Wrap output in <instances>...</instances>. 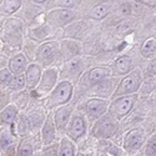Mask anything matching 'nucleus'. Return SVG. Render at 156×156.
<instances>
[{
  "label": "nucleus",
  "instance_id": "8",
  "mask_svg": "<svg viewBox=\"0 0 156 156\" xmlns=\"http://www.w3.org/2000/svg\"><path fill=\"white\" fill-rule=\"evenodd\" d=\"M50 21L58 24V25H64L69 21H71L75 16V14L70 10H65V9H59V10H54L50 12Z\"/></svg>",
  "mask_w": 156,
  "mask_h": 156
},
{
  "label": "nucleus",
  "instance_id": "17",
  "mask_svg": "<svg viewBox=\"0 0 156 156\" xmlns=\"http://www.w3.org/2000/svg\"><path fill=\"white\" fill-rule=\"evenodd\" d=\"M108 73H109V71H108L106 69L96 68V69H94V70L90 71V74H89V80H90V83H91V84H96V83H99L100 80H102L104 77L108 75Z\"/></svg>",
  "mask_w": 156,
  "mask_h": 156
},
{
  "label": "nucleus",
  "instance_id": "19",
  "mask_svg": "<svg viewBox=\"0 0 156 156\" xmlns=\"http://www.w3.org/2000/svg\"><path fill=\"white\" fill-rule=\"evenodd\" d=\"M69 115H70V109H68V108H61V109L58 110L56 116H55V120H56V124H58V126L60 129H62L65 126Z\"/></svg>",
  "mask_w": 156,
  "mask_h": 156
},
{
  "label": "nucleus",
  "instance_id": "27",
  "mask_svg": "<svg viewBox=\"0 0 156 156\" xmlns=\"http://www.w3.org/2000/svg\"><path fill=\"white\" fill-rule=\"evenodd\" d=\"M147 154H149V156H155V140H151V142L149 144Z\"/></svg>",
  "mask_w": 156,
  "mask_h": 156
},
{
  "label": "nucleus",
  "instance_id": "16",
  "mask_svg": "<svg viewBox=\"0 0 156 156\" xmlns=\"http://www.w3.org/2000/svg\"><path fill=\"white\" fill-rule=\"evenodd\" d=\"M21 6V0H3L2 10L6 14H12Z\"/></svg>",
  "mask_w": 156,
  "mask_h": 156
},
{
  "label": "nucleus",
  "instance_id": "18",
  "mask_svg": "<svg viewBox=\"0 0 156 156\" xmlns=\"http://www.w3.org/2000/svg\"><path fill=\"white\" fill-rule=\"evenodd\" d=\"M155 39H149V40L142 45L141 54L145 58H155Z\"/></svg>",
  "mask_w": 156,
  "mask_h": 156
},
{
  "label": "nucleus",
  "instance_id": "23",
  "mask_svg": "<svg viewBox=\"0 0 156 156\" xmlns=\"http://www.w3.org/2000/svg\"><path fill=\"white\" fill-rule=\"evenodd\" d=\"M60 156H74V149L69 140L61 141V149H60Z\"/></svg>",
  "mask_w": 156,
  "mask_h": 156
},
{
  "label": "nucleus",
  "instance_id": "3",
  "mask_svg": "<svg viewBox=\"0 0 156 156\" xmlns=\"http://www.w3.org/2000/svg\"><path fill=\"white\" fill-rule=\"evenodd\" d=\"M118 131V124L111 118H105L104 120L99 121L95 127L93 129V134L99 139H105L112 136Z\"/></svg>",
  "mask_w": 156,
  "mask_h": 156
},
{
  "label": "nucleus",
  "instance_id": "9",
  "mask_svg": "<svg viewBox=\"0 0 156 156\" xmlns=\"http://www.w3.org/2000/svg\"><path fill=\"white\" fill-rule=\"evenodd\" d=\"M85 133V121L80 116H75L69 126V135L73 139H79Z\"/></svg>",
  "mask_w": 156,
  "mask_h": 156
},
{
  "label": "nucleus",
  "instance_id": "12",
  "mask_svg": "<svg viewBox=\"0 0 156 156\" xmlns=\"http://www.w3.org/2000/svg\"><path fill=\"white\" fill-rule=\"evenodd\" d=\"M40 68L37 65H30L27 70V80H28V84L30 86H35L40 79Z\"/></svg>",
  "mask_w": 156,
  "mask_h": 156
},
{
  "label": "nucleus",
  "instance_id": "6",
  "mask_svg": "<svg viewBox=\"0 0 156 156\" xmlns=\"http://www.w3.org/2000/svg\"><path fill=\"white\" fill-rule=\"evenodd\" d=\"M56 55V44L55 43H46L41 45L37 50V60L44 65H48L53 62Z\"/></svg>",
  "mask_w": 156,
  "mask_h": 156
},
{
  "label": "nucleus",
  "instance_id": "10",
  "mask_svg": "<svg viewBox=\"0 0 156 156\" xmlns=\"http://www.w3.org/2000/svg\"><path fill=\"white\" fill-rule=\"evenodd\" d=\"M27 68V58L23 54H18L16 56H14L10 61V70L15 74H19L21 71H24V69Z\"/></svg>",
  "mask_w": 156,
  "mask_h": 156
},
{
  "label": "nucleus",
  "instance_id": "20",
  "mask_svg": "<svg viewBox=\"0 0 156 156\" xmlns=\"http://www.w3.org/2000/svg\"><path fill=\"white\" fill-rule=\"evenodd\" d=\"M15 115H16V109L15 106H8L4 111H2V114H0V120L4 121V122H11L12 120L15 119Z\"/></svg>",
  "mask_w": 156,
  "mask_h": 156
},
{
  "label": "nucleus",
  "instance_id": "15",
  "mask_svg": "<svg viewBox=\"0 0 156 156\" xmlns=\"http://www.w3.org/2000/svg\"><path fill=\"white\" fill-rule=\"evenodd\" d=\"M109 9H110V5L108 3H101L99 5H96L91 12H90V16L94 18V19H102V18H105L106 14L109 12Z\"/></svg>",
  "mask_w": 156,
  "mask_h": 156
},
{
  "label": "nucleus",
  "instance_id": "7",
  "mask_svg": "<svg viewBox=\"0 0 156 156\" xmlns=\"http://www.w3.org/2000/svg\"><path fill=\"white\" fill-rule=\"evenodd\" d=\"M87 112L91 118H99V116L104 115L108 110V102L105 100L100 99H93L87 102Z\"/></svg>",
  "mask_w": 156,
  "mask_h": 156
},
{
  "label": "nucleus",
  "instance_id": "1",
  "mask_svg": "<svg viewBox=\"0 0 156 156\" xmlns=\"http://www.w3.org/2000/svg\"><path fill=\"white\" fill-rule=\"evenodd\" d=\"M136 100V96H126V98H120L118 100H115L111 106H110V114L115 118H122L124 115H126L130 110H131L134 102Z\"/></svg>",
  "mask_w": 156,
  "mask_h": 156
},
{
  "label": "nucleus",
  "instance_id": "29",
  "mask_svg": "<svg viewBox=\"0 0 156 156\" xmlns=\"http://www.w3.org/2000/svg\"><path fill=\"white\" fill-rule=\"evenodd\" d=\"M35 2H36V3H44L45 0H35Z\"/></svg>",
  "mask_w": 156,
  "mask_h": 156
},
{
  "label": "nucleus",
  "instance_id": "24",
  "mask_svg": "<svg viewBox=\"0 0 156 156\" xmlns=\"http://www.w3.org/2000/svg\"><path fill=\"white\" fill-rule=\"evenodd\" d=\"M19 156H33V149L29 144L27 142H23L20 150H19Z\"/></svg>",
  "mask_w": 156,
  "mask_h": 156
},
{
  "label": "nucleus",
  "instance_id": "21",
  "mask_svg": "<svg viewBox=\"0 0 156 156\" xmlns=\"http://www.w3.org/2000/svg\"><path fill=\"white\" fill-rule=\"evenodd\" d=\"M25 86V77L24 75H16L14 76L12 79L9 81V89L10 90H14V91H16V90H20Z\"/></svg>",
  "mask_w": 156,
  "mask_h": 156
},
{
  "label": "nucleus",
  "instance_id": "25",
  "mask_svg": "<svg viewBox=\"0 0 156 156\" xmlns=\"http://www.w3.org/2000/svg\"><path fill=\"white\" fill-rule=\"evenodd\" d=\"M10 81V73L8 70H3L0 71V84L2 85H6Z\"/></svg>",
  "mask_w": 156,
  "mask_h": 156
},
{
  "label": "nucleus",
  "instance_id": "13",
  "mask_svg": "<svg viewBox=\"0 0 156 156\" xmlns=\"http://www.w3.org/2000/svg\"><path fill=\"white\" fill-rule=\"evenodd\" d=\"M56 80V70H48L44 73V76H43V81H41V90H49L54 86V83Z\"/></svg>",
  "mask_w": 156,
  "mask_h": 156
},
{
  "label": "nucleus",
  "instance_id": "26",
  "mask_svg": "<svg viewBox=\"0 0 156 156\" xmlns=\"http://www.w3.org/2000/svg\"><path fill=\"white\" fill-rule=\"evenodd\" d=\"M75 0H59V5L64 8H71L74 5Z\"/></svg>",
  "mask_w": 156,
  "mask_h": 156
},
{
  "label": "nucleus",
  "instance_id": "14",
  "mask_svg": "<svg viewBox=\"0 0 156 156\" xmlns=\"http://www.w3.org/2000/svg\"><path fill=\"white\" fill-rule=\"evenodd\" d=\"M43 140H44V144H50L51 141L54 140V124L51 118H48L44 130H43Z\"/></svg>",
  "mask_w": 156,
  "mask_h": 156
},
{
  "label": "nucleus",
  "instance_id": "11",
  "mask_svg": "<svg viewBox=\"0 0 156 156\" xmlns=\"http://www.w3.org/2000/svg\"><path fill=\"white\" fill-rule=\"evenodd\" d=\"M131 66H133L131 59L129 56H121L115 62V70L119 74H127L130 70H131Z\"/></svg>",
  "mask_w": 156,
  "mask_h": 156
},
{
  "label": "nucleus",
  "instance_id": "4",
  "mask_svg": "<svg viewBox=\"0 0 156 156\" xmlns=\"http://www.w3.org/2000/svg\"><path fill=\"white\" fill-rule=\"evenodd\" d=\"M71 93H73V86L69 81H62L60 83L55 91L53 94V99H51V102L54 105H61V104L68 102L71 98Z\"/></svg>",
  "mask_w": 156,
  "mask_h": 156
},
{
  "label": "nucleus",
  "instance_id": "22",
  "mask_svg": "<svg viewBox=\"0 0 156 156\" xmlns=\"http://www.w3.org/2000/svg\"><path fill=\"white\" fill-rule=\"evenodd\" d=\"M11 142H12V137L9 133V130L3 129L2 131H0V147L4 150L11 144Z\"/></svg>",
  "mask_w": 156,
  "mask_h": 156
},
{
  "label": "nucleus",
  "instance_id": "5",
  "mask_svg": "<svg viewBox=\"0 0 156 156\" xmlns=\"http://www.w3.org/2000/svg\"><path fill=\"white\" fill-rule=\"evenodd\" d=\"M144 140V131L140 129H135L130 131L125 137V149L129 152H135L140 149Z\"/></svg>",
  "mask_w": 156,
  "mask_h": 156
},
{
  "label": "nucleus",
  "instance_id": "28",
  "mask_svg": "<svg viewBox=\"0 0 156 156\" xmlns=\"http://www.w3.org/2000/svg\"><path fill=\"white\" fill-rule=\"evenodd\" d=\"M44 156H56V147H50L44 152Z\"/></svg>",
  "mask_w": 156,
  "mask_h": 156
},
{
  "label": "nucleus",
  "instance_id": "2",
  "mask_svg": "<svg viewBox=\"0 0 156 156\" xmlns=\"http://www.w3.org/2000/svg\"><path fill=\"white\" fill-rule=\"evenodd\" d=\"M140 73L134 71L133 74H130L126 76L125 79L120 83L118 90L115 91V96H120L124 94H130V93H135L140 86Z\"/></svg>",
  "mask_w": 156,
  "mask_h": 156
}]
</instances>
